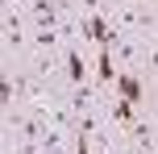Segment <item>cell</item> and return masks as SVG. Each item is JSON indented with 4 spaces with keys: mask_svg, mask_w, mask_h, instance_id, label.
Segmentation results:
<instances>
[{
    "mask_svg": "<svg viewBox=\"0 0 158 154\" xmlns=\"http://www.w3.org/2000/svg\"><path fill=\"white\" fill-rule=\"evenodd\" d=\"M117 83H121V96H129V100L142 96V83H137V75H117Z\"/></svg>",
    "mask_w": 158,
    "mask_h": 154,
    "instance_id": "3957f363",
    "label": "cell"
},
{
    "mask_svg": "<svg viewBox=\"0 0 158 154\" xmlns=\"http://www.w3.org/2000/svg\"><path fill=\"white\" fill-rule=\"evenodd\" d=\"M112 117H117L121 125H133V100H129V96L112 100Z\"/></svg>",
    "mask_w": 158,
    "mask_h": 154,
    "instance_id": "7a4b0ae2",
    "label": "cell"
},
{
    "mask_svg": "<svg viewBox=\"0 0 158 154\" xmlns=\"http://www.w3.org/2000/svg\"><path fill=\"white\" fill-rule=\"evenodd\" d=\"M150 71H158V50H150Z\"/></svg>",
    "mask_w": 158,
    "mask_h": 154,
    "instance_id": "277c9868",
    "label": "cell"
},
{
    "mask_svg": "<svg viewBox=\"0 0 158 154\" xmlns=\"http://www.w3.org/2000/svg\"><path fill=\"white\" fill-rule=\"evenodd\" d=\"M63 58H67V75H71V83H87V63H83V54H79L75 46H63Z\"/></svg>",
    "mask_w": 158,
    "mask_h": 154,
    "instance_id": "6da1fadb",
    "label": "cell"
}]
</instances>
